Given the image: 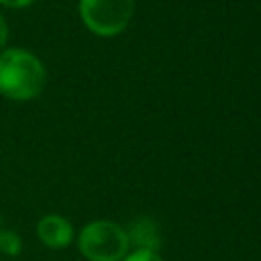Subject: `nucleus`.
<instances>
[{
  "mask_svg": "<svg viewBox=\"0 0 261 261\" xmlns=\"http://www.w3.org/2000/svg\"><path fill=\"white\" fill-rule=\"evenodd\" d=\"M45 86L43 63L24 49L0 53V94L10 100H33Z\"/></svg>",
  "mask_w": 261,
  "mask_h": 261,
  "instance_id": "1",
  "label": "nucleus"
},
{
  "mask_svg": "<svg viewBox=\"0 0 261 261\" xmlns=\"http://www.w3.org/2000/svg\"><path fill=\"white\" fill-rule=\"evenodd\" d=\"M77 247L90 261H120L128 249V234L114 222L96 220L82 228Z\"/></svg>",
  "mask_w": 261,
  "mask_h": 261,
  "instance_id": "2",
  "label": "nucleus"
},
{
  "mask_svg": "<svg viewBox=\"0 0 261 261\" xmlns=\"http://www.w3.org/2000/svg\"><path fill=\"white\" fill-rule=\"evenodd\" d=\"M135 12V0H80V16L84 24L100 35L112 37L122 33Z\"/></svg>",
  "mask_w": 261,
  "mask_h": 261,
  "instance_id": "3",
  "label": "nucleus"
},
{
  "mask_svg": "<svg viewBox=\"0 0 261 261\" xmlns=\"http://www.w3.org/2000/svg\"><path fill=\"white\" fill-rule=\"evenodd\" d=\"M37 234L39 239L51 247V249H63L71 243L73 237V228L69 224V220H65L59 214H47L39 220L37 224Z\"/></svg>",
  "mask_w": 261,
  "mask_h": 261,
  "instance_id": "4",
  "label": "nucleus"
},
{
  "mask_svg": "<svg viewBox=\"0 0 261 261\" xmlns=\"http://www.w3.org/2000/svg\"><path fill=\"white\" fill-rule=\"evenodd\" d=\"M126 234H128V241H133L139 249L157 253V249H159V230H157V224L151 218H147V216L137 218L130 224V230Z\"/></svg>",
  "mask_w": 261,
  "mask_h": 261,
  "instance_id": "5",
  "label": "nucleus"
},
{
  "mask_svg": "<svg viewBox=\"0 0 261 261\" xmlns=\"http://www.w3.org/2000/svg\"><path fill=\"white\" fill-rule=\"evenodd\" d=\"M20 249L22 245H20L18 234L10 228H0V251L4 255H18Z\"/></svg>",
  "mask_w": 261,
  "mask_h": 261,
  "instance_id": "6",
  "label": "nucleus"
},
{
  "mask_svg": "<svg viewBox=\"0 0 261 261\" xmlns=\"http://www.w3.org/2000/svg\"><path fill=\"white\" fill-rule=\"evenodd\" d=\"M120 261H161V257L153 251H145V249H137L135 253L122 257Z\"/></svg>",
  "mask_w": 261,
  "mask_h": 261,
  "instance_id": "7",
  "label": "nucleus"
},
{
  "mask_svg": "<svg viewBox=\"0 0 261 261\" xmlns=\"http://www.w3.org/2000/svg\"><path fill=\"white\" fill-rule=\"evenodd\" d=\"M31 2H35V0H0V4L12 6V8H22V6H29Z\"/></svg>",
  "mask_w": 261,
  "mask_h": 261,
  "instance_id": "8",
  "label": "nucleus"
},
{
  "mask_svg": "<svg viewBox=\"0 0 261 261\" xmlns=\"http://www.w3.org/2000/svg\"><path fill=\"white\" fill-rule=\"evenodd\" d=\"M6 37H8V29H6V22H4V18L0 16V49L4 47V43H6Z\"/></svg>",
  "mask_w": 261,
  "mask_h": 261,
  "instance_id": "9",
  "label": "nucleus"
}]
</instances>
